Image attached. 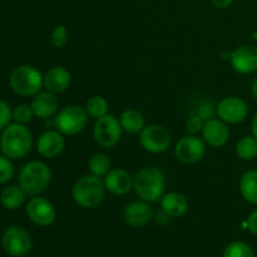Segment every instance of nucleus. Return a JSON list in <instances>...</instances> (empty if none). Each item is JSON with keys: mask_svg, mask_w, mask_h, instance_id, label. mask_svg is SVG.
Wrapping results in <instances>:
<instances>
[{"mask_svg": "<svg viewBox=\"0 0 257 257\" xmlns=\"http://www.w3.org/2000/svg\"><path fill=\"white\" fill-rule=\"evenodd\" d=\"M32 145L33 138L29 128L20 123L8 125L0 140L2 152L8 158H13V160L25 157L32 150Z\"/></svg>", "mask_w": 257, "mask_h": 257, "instance_id": "nucleus-1", "label": "nucleus"}, {"mask_svg": "<svg viewBox=\"0 0 257 257\" xmlns=\"http://www.w3.org/2000/svg\"><path fill=\"white\" fill-rule=\"evenodd\" d=\"M165 175L158 167H146L133 177V188L146 202H157L165 191Z\"/></svg>", "mask_w": 257, "mask_h": 257, "instance_id": "nucleus-2", "label": "nucleus"}, {"mask_svg": "<svg viewBox=\"0 0 257 257\" xmlns=\"http://www.w3.org/2000/svg\"><path fill=\"white\" fill-rule=\"evenodd\" d=\"M105 185L100 177L87 175L79 178L73 187V198L83 208H94L103 201Z\"/></svg>", "mask_w": 257, "mask_h": 257, "instance_id": "nucleus-3", "label": "nucleus"}, {"mask_svg": "<svg viewBox=\"0 0 257 257\" xmlns=\"http://www.w3.org/2000/svg\"><path fill=\"white\" fill-rule=\"evenodd\" d=\"M50 170L44 162L32 161L22 168L19 185L27 195L37 196L47 190L50 183Z\"/></svg>", "mask_w": 257, "mask_h": 257, "instance_id": "nucleus-4", "label": "nucleus"}, {"mask_svg": "<svg viewBox=\"0 0 257 257\" xmlns=\"http://www.w3.org/2000/svg\"><path fill=\"white\" fill-rule=\"evenodd\" d=\"M44 85V77L32 65H20L10 74V87L17 94L29 97L40 92Z\"/></svg>", "mask_w": 257, "mask_h": 257, "instance_id": "nucleus-5", "label": "nucleus"}, {"mask_svg": "<svg viewBox=\"0 0 257 257\" xmlns=\"http://www.w3.org/2000/svg\"><path fill=\"white\" fill-rule=\"evenodd\" d=\"M88 122V113L80 105H68L54 118V128L62 135L74 136L82 132Z\"/></svg>", "mask_w": 257, "mask_h": 257, "instance_id": "nucleus-6", "label": "nucleus"}, {"mask_svg": "<svg viewBox=\"0 0 257 257\" xmlns=\"http://www.w3.org/2000/svg\"><path fill=\"white\" fill-rule=\"evenodd\" d=\"M3 248L9 256L24 257L32 250V238L28 231L20 226H10L3 233Z\"/></svg>", "mask_w": 257, "mask_h": 257, "instance_id": "nucleus-7", "label": "nucleus"}, {"mask_svg": "<svg viewBox=\"0 0 257 257\" xmlns=\"http://www.w3.org/2000/svg\"><path fill=\"white\" fill-rule=\"evenodd\" d=\"M122 131V125L118 118L113 114H105L104 117L97 119L93 135L98 145L109 148L119 142Z\"/></svg>", "mask_w": 257, "mask_h": 257, "instance_id": "nucleus-8", "label": "nucleus"}, {"mask_svg": "<svg viewBox=\"0 0 257 257\" xmlns=\"http://www.w3.org/2000/svg\"><path fill=\"white\" fill-rule=\"evenodd\" d=\"M140 142L147 152L162 153L171 145L170 131L161 124H151L143 128Z\"/></svg>", "mask_w": 257, "mask_h": 257, "instance_id": "nucleus-9", "label": "nucleus"}, {"mask_svg": "<svg viewBox=\"0 0 257 257\" xmlns=\"http://www.w3.org/2000/svg\"><path fill=\"white\" fill-rule=\"evenodd\" d=\"M206 153V146L202 140L196 136H185L176 143L175 155L178 161L186 165H192L203 158Z\"/></svg>", "mask_w": 257, "mask_h": 257, "instance_id": "nucleus-10", "label": "nucleus"}, {"mask_svg": "<svg viewBox=\"0 0 257 257\" xmlns=\"http://www.w3.org/2000/svg\"><path fill=\"white\" fill-rule=\"evenodd\" d=\"M217 114L221 120L227 124H237L243 122L248 114V107L238 97H227L217 105Z\"/></svg>", "mask_w": 257, "mask_h": 257, "instance_id": "nucleus-11", "label": "nucleus"}, {"mask_svg": "<svg viewBox=\"0 0 257 257\" xmlns=\"http://www.w3.org/2000/svg\"><path fill=\"white\" fill-rule=\"evenodd\" d=\"M27 215L37 226H50L55 221V208L52 203L43 197H34L28 202Z\"/></svg>", "mask_w": 257, "mask_h": 257, "instance_id": "nucleus-12", "label": "nucleus"}, {"mask_svg": "<svg viewBox=\"0 0 257 257\" xmlns=\"http://www.w3.org/2000/svg\"><path fill=\"white\" fill-rule=\"evenodd\" d=\"M231 67L241 74H250L257 70V47L241 45L230 55Z\"/></svg>", "mask_w": 257, "mask_h": 257, "instance_id": "nucleus-13", "label": "nucleus"}, {"mask_svg": "<svg viewBox=\"0 0 257 257\" xmlns=\"http://www.w3.org/2000/svg\"><path fill=\"white\" fill-rule=\"evenodd\" d=\"M123 217L132 227H143L153 218V211L146 201H135L124 208Z\"/></svg>", "mask_w": 257, "mask_h": 257, "instance_id": "nucleus-14", "label": "nucleus"}, {"mask_svg": "<svg viewBox=\"0 0 257 257\" xmlns=\"http://www.w3.org/2000/svg\"><path fill=\"white\" fill-rule=\"evenodd\" d=\"M202 136L203 140L212 147H222L230 138V130L227 123L217 118H212L203 124Z\"/></svg>", "mask_w": 257, "mask_h": 257, "instance_id": "nucleus-15", "label": "nucleus"}, {"mask_svg": "<svg viewBox=\"0 0 257 257\" xmlns=\"http://www.w3.org/2000/svg\"><path fill=\"white\" fill-rule=\"evenodd\" d=\"M104 185L105 190L109 191L110 193L122 196L130 192L133 188V177L125 170L114 168L105 175Z\"/></svg>", "mask_w": 257, "mask_h": 257, "instance_id": "nucleus-16", "label": "nucleus"}, {"mask_svg": "<svg viewBox=\"0 0 257 257\" xmlns=\"http://www.w3.org/2000/svg\"><path fill=\"white\" fill-rule=\"evenodd\" d=\"M30 105H32L34 115L42 119H48L58 112L59 100L54 93L47 90V92H39L35 94Z\"/></svg>", "mask_w": 257, "mask_h": 257, "instance_id": "nucleus-17", "label": "nucleus"}, {"mask_svg": "<svg viewBox=\"0 0 257 257\" xmlns=\"http://www.w3.org/2000/svg\"><path fill=\"white\" fill-rule=\"evenodd\" d=\"M64 138L59 131H47L38 141V152L45 158H55L64 150Z\"/></svg>", "mask_w": 257, "mask_h": 257, "instance_id": "nucleus-18", "label": "nucleus"}, {"mask_svg": "<svg viewBox=\"0 0 257 257\" xmlns=\"http://www.w3.org/2000/svg\"><path fill=\"white\" fill-rule=\"evenodd\" d=\"M70 74L65 68L53 67L45 73L44 75V87L47 90L54 93H62L69 87Z\"/></svg>", "mask_w": 257, "mask_h": 257, "instance_id": "nucleus-19", "label": "nucleus"}, {"mask_svg": "<svg viewBox=\"0 0 257 257\" xmlns=\"http://www.w3.org/2000/svg\"><path fill=\"white\" fill-rule=\"evenodd\" d=\"M161 207L163 212L170 217H181L188 210V201L182 193L170 192L162 196Z\"/></svg>", "mask_w": 257, "mask_h": 257, "instance_id": "nucleus-20", "label": "nucleus"}, {"mask_svg": "<svg viewBox=\"0 0 257 257\" xmlns=\"http://www.w3.org/2000/svg\"><path fill=\"white\" fill-rule=\"evenodd\" d=\"M119 122L122 125V130L128 133H132V135L141 133L145 128V117H143L142 113L135 109L124 110L120 114Z\"/></svg>", "mask_w": 257, "mask_h": 257, "instance_id": "nucleus-21", "label": "nucleus"}, {"mask_svg": "<svg viewBox=\"0 0 257 257\" xmlns=\"http://www.w3.org/2000/svg\"><path fill=\"white\" fill-rule=\"evenodd\" d=\"M240 191L247 202L257 205V170L243 173L240 180Z\"/></svg>", "mask_w": 257, "mask_h": 257, "instance_id": "nucleus-22", "label": "nucleus"}, {"mask_svg": "<svg viewBox=\"0 0 257 257\" xmlns=\"http://www.w3.org/2000/svg\"><path fill=\"white\" fill-rule=\"evenodd\" d=\"M25 200V192L22 187L18 186H10L7 187L0 195L2 205L8 210H17L23 205Z\"/></svg>", "mask_w": 257, "mask_h": 257, "instance_id": "nucleus-23", "label": "nucleus"}, {"mask_svg": "<svg viewBox=\"0 0 257 257\" xmlns=\"http://www.w3.org/2000/svg\"><path fill=\"white\" fill-rule=\"evenodd\" d=\"M236 155L243 161L255 160L257 157V140L255 137H246L241 138L236 145Z\"/></svg>", "mask_w": 257, "mask_h": 257, "instance_id": "nucleus-24", "label": "nucleus"}, {"mask_svg": "<svg viewBox=\"0 0 257 257\" xmlns=\"http://www.w3.org/2000/svg\"><path fill=\"white\" fill-rule=\"evenodd\" d=\"M88 170H89L90 175L103 177L110 171V160L104 153H97L90 157L89 162H88Z\"/></svg>", "mask_w": 257, "mask_h": 257, "instance_id": "nucleus-25", "label": "nucleus"}, {"mask_svg": "<svg viewBox=\"0 0 257 257\" xmlns=\"http://www.w3.org/2000/svg\"><path fill=\"white\" fill-rule=\"evenodd\" d=\"M88 115L93 118H99L104 117L108 112V102L100 95H94V97L89 98L87 102V107H85Z\"/></svg>", "mask_w": 257, "mask_h": 257, "instance_id": "nucleus-26", "label": "nucleus"}, {"mask_svg": "<svg viewBox=\"0 0 257 257\" xmlns=\"http://www.w3.org/2000/svg\"><path fill=\"white\" fill-rule=\"evenodd\" d=\"M223 257H255V253L247 243L236 241L225 248Z\"/></svg>", "mask_w": 257, "mask_h": 257, "instance_id": "nucleus-27", "label": "nucleus"}, {"mask_svg": "<svg viewBox=\"0 0 257 257\" xmlns=\"http://www.w3.org/2000/svg\"><path fill=\"white\" fill-rule=\"evenodd\" d=\"M216 113H217V108L208 99H201L195 107V109L192 110V114L198 115L203 122L212 119Z\"/></svg>", "mask_w": 257, "mask_h": 257, "instance_id": "nucleus-28", "label": "nucleus"}, {"mask_svg": "<svg viewBox=\"0 0 257 257\" xmlns=\"http://www.w3.org/2000/svg\"><path fill=\"white\" fill-rule=\"evenodd\" d=\"M33 114H34V112H33L32 109V105L20 104L18 105L14 109V112H13V118H14V120L17 123L25 124V123L30 122Z\"/></svg>", "mask_w": 257, "mask_h": 257, "instance_id": "nucleus-29", "label": "nucleus"}, {"mask_svg": "<svg viewBox=\"0 0 257 257\" xmlns=\"http://www.w3.org/2000/svg\"><path fill=\"white\" fill-rule=\"evenodd\" d=\"M14 175V167L7 156L0 157V183H7Z\"/></svg>", "mask_w": 257, "mask_h": 257, "instance_id": "nucleus-30", "label": "nucleus"}, {"mask_svg": "<svg viewBox=\"0 0 257 257\" xmlns=\"http://www.w3.org/2000/svg\"><path fill=\"white\" fill-rule=\"evenodd\" d=\"M67 38L68 33L65 29L64 25H57V27L53 29L52 35H50V39H52V44L55 48H63L67 44Z\"/></svg>", "mask_w": 257, "mask_h": 257, "instance_id": "nucleus-31", "label": "nucleus"}, {"mask_svg": "<svg viewBox=\"0 0 257 257\" xmlns=\"http://www.w3.org/2000/svg\"><path fill=\"white\" fill-rule=\"evenodd\" d=\"M203 124H205V122L198 115L191 114V117L187 119V123H186V130L190 135L195 136L197 133L202 132Z\"/></svg>", "mask_w": 257, "mask_h": 257, "instance_id": "nucleus-32", "label": "nucleus"}, {"mask_svg": "<svg viewBox=\"0 0 257 257\" xmlns=\"http://www.w3.org/2000/svg\"><path fill=\"white\" fill-rule=\"evenodd\" d=\"M13 117L12 109H10L9 104L5 103L4 100H0V130L7 128L9 125L10 119Z\"/></svg>", "mask_w": 257, "mask_h": 257, "instance_id": "nucleus-33", "label": "nucleus"}, {"mask_svg": "<svg viewBox=\"0 0 257 257\" xmlns=\"http://www.w3.org/2000/svg\"><path fill=\"white\" fill-rule=\"evenodd\" d=\"M247 226H248V230L252 235L257 236V208L255 211L250 213L248 216V220H247Z\"/></svg>", "mask_w": 257, "mask_h": 257, "instance_id": "nucleus-34", "label": "nucleus"}, {"mask_svg": "<svg viewBox=\"0 0 257 257\" xmlns=\"http://www.w3.org/2000/svg\"><path fill=\"white\" fill-rule=\"evenodd\" d=\"M232 2L233 0H211V3L218 9H226L232 4Z\"/></svg>", "mask_w": 257, "mask_h": 257, "instance_id": "nucleus-35", "label": "nucleus"}, {"mask_svg": "<svg viewBox=\"0 0 257 257\" xmlns=\"http://www.w3.org/2000/svg\"><path fill=\"white\" fill-rule=\"evenodd\" d=\"M251 131H252V136L257 140V113L255 117H253L252 123H251Z\"/></svg>", "mask_w": 257, "mask_h": 257, "instance_id": "nucleus-36", "label": "nucleus"}, {"mask_svg": "<svg viewBox=\"0 0 257 257\" xmlns=\"http://www.w3.org/2000/svg\"><path fill=\"white\" fill-rule=\"evenodd\" d=\"M251 94H252V97L255 98V100L257 102V78L253 80L252 84H251Z\"/></svg>", "mask_w": 257, "mask_h": 257, "instance_id": "nucleus-37", "label": "nucleus"}]
</instances>
